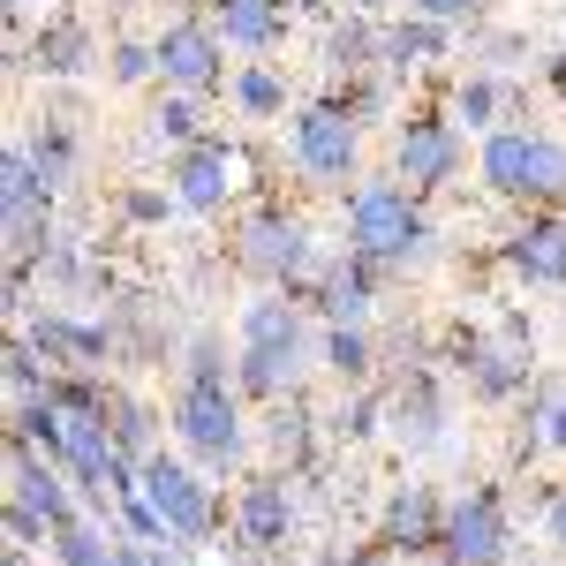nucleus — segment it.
I'll return each mask as SVG.
<instances>
[{"label":"nucleus","instance_id":"obj_3","mask_svg":"<svg viewBox=\"0 0 566 566\" xmlns=\"http://www.w3.org/2000/svg\"><path fill=\"white\" fill-rule=\"evenodd\" d=\"M167 431L212 476L250 461V416H242V386L234 378H181V392L167 400Z\"/></svg>","mask_w":566,"mask_h":566},{"label":"nucleus","instance_id":"obj_24","mask_svg":"<svg viewBox=\"0 0 566 566\" xmlns=\"http://www.w3.org/2000/svg\"><path fill=\"white\" fill-rule=\"evenodd\" d=\"M446 114H453V122H461L469 136H491V129H506V114H514V91L499 84L491 69H476V76H461V84H453Z\"/></svg>","mask_w":566,"mask_h":566},{"label":"nucleus","instance_id":"obj_31","mask_svg":"<svg viewBox=\"0 0 566 566\" xmlns=\"http://www.w3.org/2000/svg\"><path fill=\"white\" fill-rule=\"evenodd\" d=\"M53 386H61V370L39 355L31 333H15V340H8V400H39V392H53Z\"/></svg>","mask_w":566,"mask_h":566},{"label":"nucleus","instance_id":"obj_19","mask_svg":"<svg viewBox=\"0 0 566 566\" xmlns=\"http://www.w3.org/2000/svg\"><path fill=\"white\" fill-rule=\"evenodd\" d=\"M98 61H106V53H98L84 15H45L39 31L23 39V61H15V69H39V76H61V84H69V76H91Z\"/></svg>","mask_w":566,"mask_h":566},{"label":"nucleus","instance_id":"obj_35","mask_svg":"<svg viewBox=\"0 0 566 566\" xmlns=\"http://www.w3.org/2000/svg\"><path fill=\"white\" fill-rule=\"evenodd\" d=\"M106 76H114L122 91L159 84V45H151V39H114V45H106Z\"/></svg>","mask_w":566,"mask_h":566},{"label":"nucleus","instance_id":"obj_6","mask_svg":"<svg viewBox=\"0 0 566 566\" xmlns=\"http://www.w3.org/2000/svg\"><path fill=\"white\" fill-rule=\"evenodd\" d=\"M136 491L151 499V514L167 522V536H175L181 552L212 544L219 528H227V506H219V491H212V469H197L189 453H167V446H159V453L144 461Z\"/></svg>","mask_w":566,"mask_h":566},{"label":"nucleus","instance_id":"obj_45","mask_svg":"<svg viewBox=\"0 0 566 566\" xmlns=\"http://www.w3.org/2000/svg\"><path fill=\"white\" fill-rule=\"evenodd\" d=\"M287 8H295V15H325L333 0H287Z\"/></svg>","mask_w":566,"mask_h":566},{"label":"nucleus","instance_id":"obj_16","mask_svg":"<svg viewBox=\"0 0 566 566\" xmlns=\"http://www.w3.org/2000/svg\"><path fill=\"white\" fill-rule=\"evenodd\" d=\"M499 264L522 280V287H566V219L559 212H528L506 242H499Z\"/></svg>","mask_w":566,"mask_h":566},{"label":"nucleus","instance_id":"obj_26","mask_svg":"<svg viewBox=\"0 0 566 566\" xmlns=\"http://www.w3.org/2000/svg\"><path fill=\"white\" fill-rule=\"evenodd\" d=\"M317 370H333L340 386H370V370H378L370 325H325V333H317Z\"/></svg>","mask_w":566,"mask_h":566},{"label":"nucleus","instance_id":"obj_47","mask_svg":"<svg viewBox=\"0 0 566 566\" xmlns=\"http://www.w3.org/2000/svg\"><path fill=\"white\" fill-rule=\"evenodd\" d=\"M363 566H408V559H400V552H386V559H363Z\"/></svg>","mask_w":566,"mask_h":566},{"label":"nucleus","instance_id":"obj_32","mask_svg":"<svg viewBox=\"0 0 566 566\" xmlns=\"http://www.w3.org/2000/svg\"><path fill=\"white\" fill-rule=\"evenodd\" d=\"M197 136H205V106H197L189 91H167V98L151 106V144L181 151V144H197Z\"/></svg>","mask_w":566,"mask_h":566},{"label":"nucleus","instance_id":"obj_33","mask_svg":"<svg viewBox=\"0 0 566 566\" xmlns=\"http://www.w3.org/2000/svg\"><path fill=\"white\" fill-rule=\"evenodd\" d=\"M522 453H566V392H536L528 400V423H522Z\"/></svg>","mask_w":566,"mask_h":566},{"label":"nucleus","instance_id":"obj_10","mask_svg":"<svg viewBox=\"0 0 566 566\" xmlns=\"http://www.w3.org/2000/svg\"><path fill=\"white\" fill-rule=\"evenodd\" d=\"M151 45H159V84H167V91L212 98V91L234 76V69H227V53H234V45L219 39L212 15H175V23H167Z\"/></svg>","mask_w":566,"mask_h":566},{"label":"nucleus","instance_id":"obj_34","mask_svg":"<svg viewBox=\"0 0 566 566\" xmlns=\"http://www.w3.org/2000/svg\"><path fill=\"white\" fill-rule=\"evenodd\" d=\"M91 280H98V272L84 264V242H76V234H61V242L39 258V287L45 295H76V287H91Z\"/></svg>","mask_w":566,"mask_h":566},{"label":"nucleus","instance_id":"obj_20","mask_svg":"<svg viewBox=\"0 0 566 566\" xmlns=\"http://www.w3.org/2000/svg\"><path fill=\"white\" fill-rule=\"evenodd\" d=\"M310 303H317V317L325 325H370V310H378V264L370 258H333L325 264V280L310 287Z\"/></svg>","mask_w":566,"mask_h":566},{"label":"nucleus","instance_id":"obj_22","mask_svg":"<svg viewBox=\"0 0 566 566\" xmlns=\"http://www.w3.org/2000/svg\"><path fill=\"white\" fill-rule=\"evenodd\" d=\"M212 23L234 53H280L295 8H287V0H212Z\"/></svg>","mask_w":566,"mask_h":566},{"label":"nucleus","instance_id":"obj_40","mask_svg":"<svg viewBox=\"0 0 566 566\" xmlns=\"http://www.w3.org/2000/svg\"><path fill=\"white\" fill-rule=\"evenodd\" d=\"M408 8H416V15H431V23H453V31H461V23H476L491 0H408Z\"/></svg>","mask_w":566,"mask_h":566},{"label":"nucleus","instance_id":"obj_17","mask_svg":"<svg viewBox=\"0 0 566 566\" xmlns=\"http://www.w3.org/2000/svg\"><path fill=\"white\" fill-rule=\"evenodd\" d=\"M453 363H461V378L476 400H522L528 392V348L522 340H491V333H469V340H453Z\"/></svg>","mask_w":566,"mask_h":566},{"label":"nucleus","instance_id":"obj_43","mask_svg":"<svg viewBox=\"0 0 566 566\" xmlns=\"http://www.w3.org/2000/svg\"><path fill=\"white\" fill-rule=\"evenodd\" d=\"M355 15H378V23H386V15H400V8H408V0H348Z\"/></svg>","mask_w":566,"mask_h":566},{"label":"nucleus","instance_id":"obj_46","mask_svg":"<svg viewBox=\"0 0 566 566\" xmlns=\"http://www.w3.org/2000/svg\"><path fill=\"white\" fill-rule=\"evenodd\" d=\"M31 8H39V0H8V15H31Z\"/></svg>","mask_w":566,"mask_h":566},{"label":"nucleus","instance_id":"obj_8","mask_svg":"<svg viewBox=\"0 0 566 566\" xmlns=\"http://www.w3.org/2000/svg\"><path fill=\"white\" fill-rule=\"evenodd\" d=\"M461 167H469V129H461L453 114H408V122L392 129V181H408L416 197L453 189Z\"/></svg>","mask_w":566,"mask_h":566},{"label":"nucleus","instance_id":"obj_37","mask_svg":"<svg viewBox=\"0 0 566 566\" xmlns=\"http://www.w3.org/2000/svg\"><path fill=\"white\" fill-rule=\"evenodd\" d=\"M392 84H400V76H386V69H370V76H355V84L340 91V98H348V114L363 122V129H370V122H378V114L392 106Z\"/></svg>","mask_w":566,"mask_h":566},{"label":"nucleus","instance_id":"obj_7","mask_svg":"<svg viewBox=\"0 0 566 566\" xmlns=\"http://www.w3.org/2000/svg\"><path fill=\"white\" fill-rule=\"evenodd\" d=\"M446 566H506L514 559V514L499 483H469L461 499H446V536H438Z\"/></svg>","mask_w":566,"mask_h":566},{"label":"nucleus","instance_id":"obj_38","mask_svg":"<svg viewBox=\"0 0 566 566\" xmlns=\"http://www.w3.org/2000/svg\"><path fill=\"white\" fill-rule=\"evenodd\" d=\"M181 378H234V355L219 333H197L189 348H181Z\"/></svg>","mask_w":566,"mask_h":566},{"label":"nucleus","instance_id":"obj_15","mask_svg":"<svg viewBox=\"0 0 566 566\" xmlns=\"http://www.w3.org/2000/svg\"><path fill=\"white\" fill-rule=\"evenodd\" d=\"M15 333H31L53 370H106V355H114V325H91L69 310H31Z\"/></svg>","mask_w":566,"mask_h":566},{"label":"nucleus","instance_id":"obj_28","mask_svg":"<svg viewBox=\"0 0 566 566\" xmlns=\"http://www.w3.org/2000/svg\"><path fill=\"white\" fill-rule=\"evenodd\" d=\"M23 144H31V159H39V175L53 181V189H69V181H76V159H84V144H76V129H69L61 114H45V122L23 136Z\"/></svg>","mask_w":566,"mask_h":566},{"label":"nucleus","instance_id":"obj_23","mask_svg":"<svg viewBox=\"0 0 566 566\" xmlns=\"http://www.w3.org/2000/svg\"><path fill=\"white\" fill-rule=\"evenodd\" d=\"M317 61H325V76H340V84H355V76H370L378 69V15H333L325 23V39H317Z\"/></svg>","mask_w":566,"mask_h":566},{"label":"nucleus","instance_id":"obj_12","mask_svg":"<svg viewBox=\"0 0 566 566\" xmlns=\"http://www.w3.org/2000/svg\"><path fill=\"white\" fill-rule=\"evenodd\" d=\"M227 528H234V544L242 552H287L295 544V528H303V499H295V476H280V469H264L234 491V506H227Z\"/></svg>","mask_w":566,"mask_h":566},{"label":"nucleus","instance_id":"obj_9","mask_svg":"<svg viewBox=\"0 0 566 566\" xmlns=\"http://www.w3.org/2000/svg\"><path fill=\"white\" fill-rule=\"evenodd\" d=\"M8 506H23L45 536H61L69 522L91 514V499L76 491V476H69L61 461H45L39 446H23V438H8Z\"/></svg>","mask_w":566,"mask_h":566},{"label":"nucleus","instance_id":"obj_39","mask_svg":"<svg viewBox=\"0 0 566 566\" xmlns=\"http://www.w3.org/2000/svg\"><path fill=\"white\" fill-rule=\"evenodd\" d=\"M167 212H181L175 189H122V219H136V227H159Z\"/></svg>","mask_w":566,"mask_h":566},{"label":"nucleus","instance_id":"obj_13","mask_svg":"<svg viewBox=\"0 0 566 566\" xmlns=\"http://www.w3.org/2000/svg\"><path fill=\"white\" fill-rule=\"evenodd\" d=\"M310 363H317V340H258V348L234 340V386L242 400H295Z\"/></svg>","mask_w":566,"mask_h":566},{"label":"nucleus","instance_id":"obj_4","mask_svg":"<svg viewBox=\"0 0 566 566\" xmlns=\"http://www.w3.org/2000/svg\"><path fill=\"white\" fill-rule=\"evenodd\" d=\"M234 264L258 280V287H287V295H310L317 280H325V250H317V234H310L303 212H287V205H264L234 227Z\"/></svg>","mask_w":566,"mask_h":566},{"label":"nucleus","instance_id":"obj_29","mask_svg":"<svg viewBox=\"0 0 566 566\" xmlns=\"http://www.w3.org/2000/svg\"><path fill=\"white\" fill-rule=\"evenodd\" d=\"M106 423H114V438H122L129 461H151V453H159V431H167V416H159L151 400H136V392H114V416H106Z\"/></svg>","mask_w":566,"mask_h":566},{"label":"nucleus","instance_id":"obj_36","mask_svg":"<svg viewBox=\"0 0 566 566\" xmlns=\"http://www.w3.org/2000/svg\"><path fill=\"white\" fill-rule=\"evenodd\" d=\"M378 423H386V392L355 386L348 400L333 408V423H325V431H333V438H370V431H378Z\"/></svg>","mask_w":566,"mask_h":566},{"label":"nucleus","instance_id":"obj_18","mask_svg":"<svg viewBox=\"0 0 566 566\" xmlns=\"http://www.w3.org/2000/svg\"><path fill=\"white\" fill-rule=\"evenodd\" d=\"M453 53V23H431V15H416V8H400V15H386L378 23V69L386 76H423V69H438Z\"/></svg>","mask_w":566,"mask_h":566},{"label":"nucleus","instance_id":"obj_5","mask_svg":"<svg viewBox=\"0 0 566 566\" xmlns=\"http://www.w3.org/2000/svg\"><path fill=\"white\" fill-rule=\"evenodd\" d=\"M287 167L317 189H348L363 181V122L348 114V98L340 91H325V98H310L287 114Z\"/></svg>","mask_w":566,"mask_h":566},{"label":"nucleus","instance_id":"obj_27","mask_svg":"<svg viewBox=\"0 0 566 566\" xmlns=\"http://www.w3.org/2000/svg\"><path fill=\"white\" fill-rule=\"evenodd\" d=\"M53 566H129V552H122V528L98 522V514L69 522L61 536H53Z\"/></svg>","mask_w":566,"mask_h":566},{"label":"nucleus","instance_id":"obj_41","mask_svg":"<svg viewBox=\"0 0 566 566\" xmlns=\"http://www.w3.org/2000/svg\"><path fill=\"white\" fill-rule=\"evenodd\" d=\"M122 552H129V566H189L181 544H136V536H122Z\"/></svg>","mask_w":566,"mask_h":566},{"label":"nucleus","instance_id":"obj_14","mask_svg":"<svg viewBox=\"0 0 566 566\" xmlns=\"http://www.w3.org/2000/svg\"><path fill=\"white\" fill-rule=\"evenodd\" d=\"M438 536H446V499L431 483H400L378 506V544L400 559H438Z\"/></svg>","mask_w":566,"mask_h":566},{"label":"nucleus","instance_id":"obj_2","mask_svg":"<svg viewBox=\"0 0 566 566\" xmlns=\"http://www.w3.org/2000/svg\"><path fill=\"white\" fill-rule=\"evenodd\" d=\"M476 181L506 205H528V212H552L566 205V136L528 129V122H506L476 144Z\"/></svg>","mask_w":566,"mask_h":566},{"label":"nucleus","instance_id":"obj_1","mask_svg":"<svg viewBox=\"0 0 566 566\" xmlns=\"http://www.w3.org/2000/svg\"><path fill=\"white\" fill-rule=\"evenodd\" d=\"M340 227H348V250L355 258H370L378 272H416V264H431V212H423V197L408 189V181H355L348 205H340Z\"/></svg>","mask_w":566,"mask_h":566},{"label":"nucleus","instance_id":"obj_42","mask_svg":"<svg viewBox=\"0 0 566 566\" xmlns=\"http://www.w3.org/2000/svg\"><path fill=\"white\" fill-rule=\"evenodd\" d=\"M544 536H552V552L566 559V483L552 491V499H544Z\"/></svg>","mask_w":566,"mask_h":566},{"label":"nucleus","instance_id":"obj_11","mask_svg":"<svg viewBox=\"0 0 566 566\" xmlns=\"http://www.w3.org/2000/svg\"><path fill=\"white\" fill-rule=\"evenodd\" d=\"M167 189H175L181 212L219 219L234 197H242V151L219 144V136H197V144H181L175 159H167Z\"/></svg>","mask_w":566,"mask_h":566},{"label":"nucleus","instance_id":"obj_25","mask_svg":"<svg viewBox=\"0 0 566 566\" xmlns=\"http://www.w3.org/2000/svg\"><path fill=\"white\" fill-rule=\"evenodd\" d=\"M227 106H234L242 122H280V114H295V106H287V76H280L272 61H242V69L227 76Z\"/></svg>","mask_w":566,"mask_h":566},{"label":"nucleus","instance_id":"obj_21","mask_svg":"<svg viewBox=\"0 0 566 566\" xmlns=\"http://www.w3.org/2000/svg\"><path fill=\"white\" fill-rule=\"evenodd\" d=\"M386 431L408 446V453H438L446 446V400H438L431 370H416L400 392H386Z\"/></svg>","mask_w":566,"mask_h":566},{"label":"nucleus","instance_id":"obj_44","mask_svg":"<svg viewBox=\"0 0 566 566\" xmlns=\"http://www.w3.org/2000/svg\"><path fill=\"white\" fill-rule=\"evenodd\" d=\"M544 84H552V91H566V53H552V61H544Z\"/></svg>","mask_w":566,"mask_h":566},{"label":"nucleus","instance_id":"obj_48","mask_svg":"<svg viewBox=\"0 0 566 566\" xmlns=\"http://www.w3.org/2000/svg\"><path fill=\"white\" fill-rule=\"evenodd\" d=\"M106 8H136V0H106Z\"/></svg>","mask_w":566,"mask_h":566},{"label":"nucleus","instance_id":"obj_30","mask_svg":"<svg viewBox=\"0 0 566 566\" xmlns=\"http://www.w3.org/2000/svg\"><path fill=\"white\" fill-rule=\"evenodd\" d=\"M264 446L287 461V476L310 461V408H303V392L295 400H272V423H264Z\"/></svg>","mask_w":566,"mask_h":566}]
</instances>
